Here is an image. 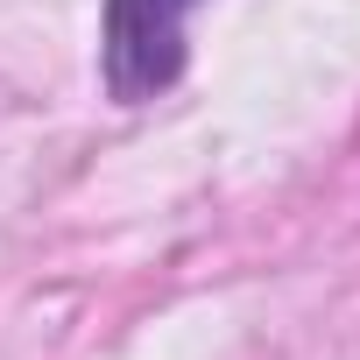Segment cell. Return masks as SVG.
<instances>
[{"label":"cell","instance_id":"obj_1","mask_svg":"<svg viewBox=\"0 0 360 360\" xmlns=\"http://www.w3.org/2000/svg\"><path fill=\"white\" fill-rule=\"evenodd\" d=\"M198 0H106L99 22V71L120 106L162 99L184 78V15Z\"/></svg>","mask_w":360,"mask_h":360}]
</instances>
